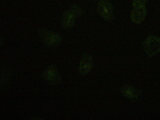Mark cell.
Segmentation results:
<instances>
[{"label":"cell","mask_w":160,"mask_h":120,"mask_svg":"<svg viewBox=\"0 0 160 120\" xmlns=\"http://www.w3.org/2000/svg\"><path fill=\"white\" fill-rule=\"evenodd\" d=\"M143 46L148 55L153 56L160 51V38L149 35L143 42Z\"/></svg>","instance_id":"1"},{"label":"cell","mask_w":160,"mask_h":120,"mask_svg":"<svg viewBox=\"0 0 160 120\" xmlns=\"http://www.w3.org/2000/svg\"><path fill=\"white\" fill-rule=\"evenodd\" d=\"M98 11L100 15L106 21H112L114 15L112 6L110 2L106 0H101L98 2Z\"/></svg>","instance_id":"2"},{"label":"cell","mask_w":160,"mask_h":120,"mask_svg":"<svg viewBox=\"0 0 160 120\" xmlns=\"http://www.w3.org/2000/svg\"><path fill=\"white\" fill-rule=\"evenodd\" d=\"M39 33L43 41L48 45L55 46L61 42L60 36L52 32L42 29L40 31Z\"/></svg>","instance_id":"3"},{"label":"cell","mask_w":160,"mask_h":120,"mask_svg":"<svg viewBox=\"0 0 160 120\" xmlns=\"http://www.w3.org/2000/svg\"><path fill=\"white\" fill-rule=\"evenodd\" d=\"M93 60L92 57L88 54L84 55L82 57L79 64V71L82 75L88 73L92 69Z\"/></svg>","instance_id":"4"},{"label":"cell","mask_w":160,"mask_h":120,"mask_svg":"<svg viewBox=\"0 0 160 120\" xmlns=\"http://www.w3.org/2000/svg\"><path fill=\"white\" fill-rule=\"evenodd\" d=\"M146 13V9L143 6L136 7L131 13V19L136 23H140L144 20Z\"/></svg>","instance_id":"5"},{"label":"cell","mask_w":160,"mask_h":120,"mask_svg":"<svg viewBox=\"0 0 160 120\" xmlns=\"http://www.w3.org/2000/svg\"><path fill=\"white\" fill-rule=\"evenodd\" d=\"M76 17L77 16L72 8L66 11L63 15L62 20L63 27L67 29L72 27Z\"/></svg>","instance_id":"6"},{"label":"cell","mask_w":160,"mask_h":120,"mask_svg":"<svg viewBox=\"0 0 160 120\" xmlns=\"http://www.w3.org/2000/svg\"><path fill=\"white\" fill-rule=\"evenodd\" d=\"M44 76L46 80L53 83H57L60 80V76L53 66H50L45 70Z\"/></svg>","instance_id":"7"},{"label":"cell","mask_w":160,"mask_h":120,"mask_svg":"<svg viewBox=\"0 0 160 120\" xmlns=\"http://www.w3.org/2000/svg\"><path fill=\"white\" fill-rule=\"evenodd\" d=\"M121 91L122 94L128 98L134 99L137 97L138 92L130 86H124L122 87Z\"/></svg>","instance_id":"8"}]
</instances>
